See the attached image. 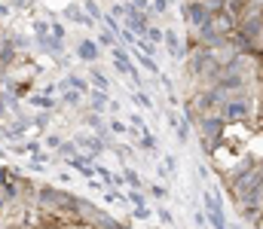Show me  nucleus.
<instances>
[{
	"label": "nucleus",
	"instance_id": "f257e3e1",
	"mask_svg": "<svg viewBox=\"0 0 263 229\" xmlns=\"http://www.w3.org/2000/svg\"><path fill=\"white\" fill-rule=\"evenodd\" d=\"M184 95L230 205L263 229V0H187Z\"/></svg>",
	"mask_w": 263,
	"mask_h": 229
}]
</instances>
